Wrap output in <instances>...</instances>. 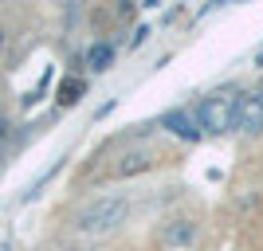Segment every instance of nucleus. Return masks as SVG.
Wrapping results in <instances>:
<instances>
[{
  "label": "nucleus",
  "mask_w": 263,
  "mask_h": 251,
  "mask_svg": "<svg viewBox=\"0 0 263 251\" xmlns=\"http://www.w3.org/2000/svg\"><path fill=\"white\" fill-rule=\"evenodd\" d=\"M83 90H87V83H83V79H63V83H59V94H55V99L63 102V106H75V102L83 99Z\"/></svg>",
  "instance_id": "39448f33"
},
{
  "label": "nucleus",
  "mask_w": 263,
  "mask_h": 251,
  "mask_svg": "<svg viewBox=\"0 0 263 251\" xmlns=\"http://www.w3.org/2000/svg\"><path fill=\"white\" fill-rule=\"evenodd\" d=\"M236 99L240 94H232V90H212L209 99L193 110L200 133H228L232 122H236Z\"/></svg>",
  "instance_id": "f257e3e1"
},
{
  "label": "nucleus",
  "mask_w": 263,
  "mask_h": 251,
  "mask_svg": "<svg viewBox=\"0 0 263 251\" xmlns=\"http://www.w3.org/2000/svg\"><path fill=\"white\" fill-rule=\"evenodd\" d=\"M165 130H173L177 138H185V142H197L200 138V126H197V114H193V110H169V114H165Z\"/></svg>",
  "instance_id": "20e7f679"
},
{
  "label": "nucleus",
  "mask_w": 263,
  "mask_h": 251,
  "mask_svg": "<svg viewBox=\"0 0 263 251\" xmlns=\"http://www.w3.org/2000/svg\"><path fill=\"white\" fill-rule=\"evenodd\" d=\"M193 240V224L189 220H177L173 228H165V243H189Z\"/></svg>",
  "instance_id": "6e6552de"
},
{
  "label": "nucleus",
  "mask_w": 263,
  "mask_h": 251,
  "mask_svg": "<svg viewBox=\"0 0 263 251\" xmlns=\"http://www.w3.org/2000/svg\"><path fill=\"white\" fill-rule=\"evenodd\" d=\"M142 169H149V153H126L114 173H118V177H130V173H142Z\"/></svg>",
  "instance_id": "0eeeda50"
},
{
  "label": "nucleus",
  "mask_w": 263,
  "mask_h": 251,
  "mask_svg": "<svg viewBox=\"0 0 263 251\" xmlns=\"http://www.w3.org/2000/svg\"><path fill=\"white\" fill-rule=\"evenodd\" d=\"M259 67H263V55H259Z\"/></svg>",
  "instance_id": "9d476101"
},
{
  "label": "nucleus",
  "mask_w": 263,
  "mask_h": 251,
  "mask_svg": "<svg viewBox=\"0 0 263 251\" xmlns=\"http://www.w3.org/2000/svg\"><path fill=\"white\" fill-rule=\"evenodd\" d=\"M232 130L243 133H263V90H248L236 99V122Z\"/></svg>",
  "instance_id": "7ed1b4c3"
},
{
  "label": "nucleus",
  "mask_w": 263,
  "mask_h": 251,
  "mask_svg": "<svg viewBox=\"0 0 263 251\" xmlns=\"http://www.w3.org/2000/svg\"><path fill=\"white\" fill-rule=\"evenodd\" d=\"M110 63H114V47H110V44H95L87 51V67H90V71H106Z\"/></svg>",
  "instance_id": "423d86ee"
},
{
  "label": "nucleus",
  "mask_w": 263,
  "mask_h": 251,
  "mask_svg": "<svg viewBox=\"0 0 263 251\" xmlns=\"http://www.w3.org/2000/svg\"><path fill=\"white\" fill-rule=\"evenodd\" d=\"M0 47H4V32H0Z\"/></svg>",
  "instance_id": "1a4fd4ad"
},
{
  "label": "nucleus",
  "mask_w": 263,
  "mask_h": 251,
  "mask_svg": "<svg viewBox=\"0 0 263 251\" xmlns=\"http://www.w3.org/2000/svg\"><path fill=\"white\" fill-rule=\"evenodd\" d=\"M126 212H130V204L122 197H102L79 212V231H110L114 224L126 220Z\"/></svg>",
  "instance_id": "f03ea898"
}]
</instances>
